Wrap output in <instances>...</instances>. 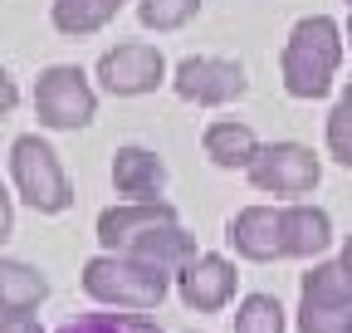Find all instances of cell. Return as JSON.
<instances>
[{
	"label": "cell",
	"mask_w": 352,
	"mask_h": 333,
	"mask_svg": "<svg viewBox=\"0 0 352 333\" xmlns=\"http://www.w3.org/2000/svg\"><path fill=\"white\" fill-rule=\"evenodd\" d=\"M342 64V30L328 15H303L289 30V45L279 54V74L289 98H323L333 89V74Z\"/></svg>",
	"instance_id": "obj_1"
},
{
	"label": "cell",
	"mask_w": 352,
	"mask_h": 333,
	"mask_svg": "<svg viewBox=\"0 0 352 333\" xmlns=\"http://www.w3.org/2000/svg\"><path fill=\"white\" fill-rule=\"evenodd\" d=\"M171 289V270L162 265H147L138 255H113V250H103V255H94L83 265V294L98 299L108 309H157L166 299Z\"/></svg>",
	"instance_id": "obj_2"
},
{
	"label": "cell",
	"mask_w": 352,
	"mask_h": 333,
	"mask_svg": "<svg viewBox=\"0 0 352 333\" xmlns=\"http://www.w3.org/2000/svg\"><path fill=\"white\" fill-rule=\"evenodd\" d=\"M10 177L25 206H34L39 216H59L74 206V186L59 166V152L44 142L39 133H25L10 142Z\"/></svg>",
	"instance_id": "obj_3"
},
{
	"label": "cell",
	"mask_w": 352,
	"mask_h": 333,
	"mask_svg": "<svg viewBox=\"0 0 352 333\" xmlns=\"http://www.w3.org/2000/svg\"><path fill=\"white\" fill-rule=\"evenodd\" d=\"M34 113H39L44 128L74 133V128H88V122H94L98 94H94V83H88V74L78 64H54L34 83Z\"/></svg>",
	"instance_id": "obj_4"
},
{
	"label": "cell",
	"mask_w": 352,
	"mask_h": 333,
	"mask_svg": "<svg viewBox=\"0 0 352 333\" xmlns=\"http://www.w3.org/2000/svg\"><path fill=\"white\" fill-rule=\"evenodd\" d=\"M250 186L254 191H270V196H308L323 182V162L314 157V147L303 142H270L259 147L254 162L245 166Z\"/></svg>",
	"instance_id": "obj_5"
},
{
	"label": "cell",
	"mask_w": 352,
	"mask_h": 333,
	"mask_svg": "<svg viewBox=\"0 0 352 333\" xmlns=\"http://www.w3.org/2000/svg\"><path fill=\"white\" fill-rule=\"evenodd\" d=\"M171 89H176V98H186V103H196V108H220V103L245 98L250 78H245V64H235V59L191 54V59L176 64Z\"/></svg>",
	"instance_id": "obj_6"
},
{
	"label": "cell",
	"mask_w": 352,
	"mask_h": 333,
	"mask_svg": "<svg viewBox=\"0 0 352 333\" xmlns=\"http://www.w3.org/2000/svg\"><path fill=\"white\" fill-rule=\"evenodd\" d=\"M98 78H103L108 94L138 98V94H152L166 78V59H162L157 45H147V39H127V45H118V50H108L98 59Z\"/></svg>",
	"instance_id": "obj_7"
},
{
	"label": "cell",
	"mask_w": 352,
	"mask_h": 333,
	"mask_svg": "<svg viewBox=\"0 0 352 333\" xmlns=\"http://www.w3.org/2000/svg\"><path fill=\"white\" fill-rule=\"evenodd\" d=\"M226 240L240 260H254V265H270V260H284L289 255V240H284V206H245V211L230 216L226 226Z\"/></svg>",
	"instance_id": "obj_8"
},
{
	"label": "cell",
	"mask_w": 352,
	"mask_h": 333,
	"mask_svg": "<svg viewBox=\"0 0 352 333\" xmlns=\"http://www.w3.org/2000/svg\"><path fill=\"white\" fill-rule=\"evenodd\" d=\"M235 284H240V275H235V265L226 255H196V260H186L176 270V294H182V304L196 309V314L226 309L235 299Z\"/></svg>",
	"instance_id": "obj_9"
},
{
	"label": "cell",
	"mask_w": 352,
	"mask_h": 333,
	"mask_svg": "<svg viewBox=\"0 0 352 333\" xmlns=\"http://www.w3.org/2000/svg\"><path fill=\"white\" fill-rule=\"evenodd\" d=\"M171 221H176V206H166V201H122L98 216V245L122 255L142 235H152L157 226H171Z\"/></svg>",
	"instance_id": "obj_10"
},
{
	"label": "cell",
	"mask_w": 352,
	"mask_h": 333,
	"mask_svg": "<svg viewBox=\"0 0 352 333\" xmlns=\"http://www.w3.org/2000/svg\"><path fill=\"white\" fill-rule=\"evenodd\" d=\"M113 186L127 201H162L166 191V166L147 147H118L113 152Z\"/></svg>",
	"instance_id": "obj_11"
},
{
	"label": "cell",
	"mask_w": 352,
	"mask_h": 333,
	"mask_svg": "<svg viewBox=\"0 0 352 333\" xmlns=\"http://www.w3.org/2000/svg\"><path fill=\"white\" fill-rule=\"evenodd\" d=\"M284 240H289V255L294 260H314L333 245V221L323 206H308V201H294L284 206Z\"/></svg>",
	"instance_id": "obj_12"
},
{
	"label": "cell",
	"mask_w": 352,
	"mask_h": 333,
	"mask_svg": "<svg viewBox=\"0 0 352 333\" xmlns=\"http://www.w3.org/2000/svg\"><path fill=\"white\" fill-rule=\"evenodd\" d=\"M50 299V279L25 260H0V314H30Z\"/></svg>",
	"instance_id": "obj_13"
},
{
	"label": "cell",
	"mask_w": 352,
	"mask_h": 333,
	"mask_svg": "<svg viewBox=\"0 0 352 333\" xmlns=\"http://www.w3.org/2000/svg\"><path fill=\"white\" fill-rule=\"evenodd\" d=\"M298 304L318 309H352V270L342 260H323L298 279Z\"/></svg>",
	"instance_id": "obj_14"
},
{
	"label": "cell",
	"mask_w": 352,
	"mask_h": 333,
	"mask_svg": "<svg viewBox=\"0 0 352 333\" xmlns=\"http://www.w3.org/2000/svg\"><path fill=\"white\" fill-rule=\"evenodd\" d=\"M201 147H206V157H210L215 166H250L254 152H259V138L245 128V122L220 118V122H210V128H206Z\"/></svg>",
	"instance_id": "obj_15"
},
{
	"label": "cell",
	"mask_w": 352,
	"mask_h": 333,
	"mask_svg": "<svg viewBox=\"0 0 352 333\" xmlns=\"http://www.w3.org/2000/svg\"><path fill=\"white\" fill-rule=\"evenodd\" d=\"M118 6H122V0H54V30L74 34V39L98 34L118 15Z\"/></svg>",
	"instance_id": "obj_16"
},
{
	"label": "cell",
	"mask_w": 352,
	"mask_h": 333,
	"mask_svg": "<svg viewBox=\"0 0 352 333\" xmlns=\"http://www.w3.org/2000/svg\"><path fill=\"white\" fill-rule=\"evenodd\" d=\"M235 333H284V304L274 294H245L235 309Z\"/></svg>",
	"instance_id": "obj_17"
},
{
	"label": "cell",
	"mask_w": 352,
	"mask_h": 333,
	"mask_svg": "<svg viewBox=\"0 0 352 333\" xmlns=\"http://www.w3.org/2000/svg\"><path fill=\"white\" fill-rule=\"evenodd\" d=\"M54 333H162V328L152 319H138V314H78Z\"/></svg>",
	"instance_id": "obj_18"
},
{
	"label": "cell",
	"mask_w": 352,
	"mask_h": 333,
	"mask_svg": "<svg viewBox=\"0 0 352 333\" xmlns=\"http://www.w3.org/2000/svg\"><path fill=\"white\" fill-rule=\"evenodd\" d=\"M196 10H201V0H138V20L147 30H157V34L182 30Z\"/></svg>",
	"instance_id": "obj_19"
},
{
	"label": "cell",
	"mask_w": 352,
	"mask_h": 333,
	"mask_svg": "<svg viewBox=\"0 0 352 333\" xmlns=\"http://www.w3.org/2000/svg\"><path fill=\"white\" fill-rule=\"evenodd\" d=\"M328 152H333L342 166H352V83L342 89L338 108L328 113Z\"/></svg>",
	"instance_id": "obj_20"
},
{
	"label": "cell",
	"mask_w": 352,
	"mask_h": 333,
	"mask_svg": "<svg viewBox=\"0 0 352 333\" xmlns=\"http://www.w3.org/2000/svg\"><path fill=\"white\" fill-rule=\"evenodd\" d=\"M352 309H318V304H298V333H347Z\"/></svg>",
	"instance_id": "obj_21"
},
{
	"label": "cell",
	"mask_w": 352,
	"mask_h": 333,
	"mask_svg": "<svg viewBox=\"0 0 352 333\" xmlns=\"http://www.w3.org/2000/svg\"><path fill=\"white\" fill-rule=\"evenodd\" d=\"M0 333H44L34 314H6L0 319Z\"/></svg>",
	"instance_id": "obj_22"
},
{
	"label": "cell",
	"mask_w": 352,
	"mask_h": 333,
	"mask_svg": "<svg viewBox=\"0 0 352 333\" xmlns=\"http://www.w3.org/2000/svg\"><path fill=\"white\" fill-rule=\"evenodd\" d=\"M10 230H15V201H10L6 186H0V245L10 240Z\"/></svg>",
	"instance_id": "obj_23"
},
{
	"label": "cell",
	"mask_w": 352,
	"mask_h": 333,
	"mask_svg": "<svg viewBox=\"0 0 352 333\" xmlns=\"http://www.w3.org/2000/svg\"><path fill=\"white\" fill-rule=\"evenodd\" d=\"M15 103H20V89H15V78L0 69V118L6 113H15Z\"/></svg>",
	"instance_id": "obj_24"
},
{
	"label": "cell",
	"mask_w": 352,
	"mask_h": 333,
	"mask_svg": "<svg viewBox=\"0 0 352 333\" xmlns=\"http://www.w3.org/2000/svg\"><path fill=\"white\" fill-rule=\"evenodd\" d=\"M342 265L352 270V235H347V245H342Z\"/></svg>",
	"instance_id": "obj_25"
},
{
	"label": "cell",
	"mask_w": 352,
	"mask_h": 333,
	"mask_svg": "<svg viewBox=\"0 0 352 333\" xmlns=\"http://www.w3.org/2000/svg\"><path fill=\"white\" fill-rule=\"evenodd\" d=\"M347 39H352V20H347Z\"/></svg>",
	"instance_id": "obj_26"
},
{
	"label": "cell",
	"mask_w": 352,
	"mask_h": 333,
	"mask_svg": "<svg viewBox=\"0 0 352 333\" xmlns=\"http://www.w3.org/2000/svg\"><path fill=\"white\" fill-rule=\"evenodd\" d=\"M186 333H196V328H186Z\"/></svg>",
	"instance_id": "obj_27"
},
{
	"label": "cell",
	"mask_w": 352,
	"mask_h": 333,
	"mask_svg": "<svg viewBox=\"0 0 352 333\" xmlns=\"http://www.w3.org/2000/svg\"><path fill=\"white\" fill-rule=\"evenodd\" d=\"M347 6H352V0H347Z\"/></svg>",
	"instance_id": "obj_28"
},
{
	"label": "cell",
	"mask_w": 352,
	"mask_h": 333,
	"mask_svg": "<svg viewBox=\"0 0 352 333\" xmlns=\"http://www.w3.org/2000/svg\"><path fill=\"white\" fill-rule=\"evenodd\" d=\"M347 333H352V328H347Z\"/></svg>",
	"instance_id": "obj_29"
}]
</instances>
